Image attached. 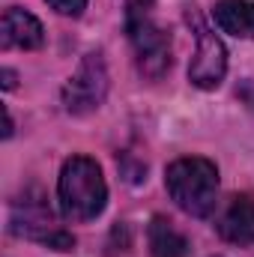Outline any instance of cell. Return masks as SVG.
Listing matches in <instances>:
<instances>
[{
	"instance_id": "10",
	"label": "cell",
	"mask_w": 254,
	"mask_h": 257,
	"mask_svg": "<svg viewBox=\"0 0 254 257\" xmlns=\"http://www.w3.org/2000/svg\"><path fill=\"white\" fill-rule=\"evenodd\" d=\"M48 6L51 9H57L60 15H81L84 12V6H87V0H48Z\"/></svg>"
},
{
	"instance_id": "2",
	"label": "cell",
	"mask_w": 254,
	"mask_h": 257,
	"mask_svg": "<svg viewBox=\"0 0 254 257\" xmlns=\"http://www.w3.org/2000/svg\"><path fill=\"white\" fill-rule=\"evenodd\" d=\"M165 186L183 212L194 218H206L218 200V168L200 156L177 159L165 171Z\"/></svg>"
},
{
	"instance_id": "3",
	"label": "cell",
	"mask_w": 254,
	"mask_h": 257,
	"mask_svg": "<svg viewBox=\"0 0 254 257\" xmlns=\"http://www.w3.org/2000/svg\"><path fill=\"white\" fill-rule=\"evenodd\" d=\"M126 30L141 72L147 78H162L171 69V36L153 21L150 12H126Z\"/></svg>"
},
{
	"instance_id": "9",
	"label": "cell",
	"mask_w": 254,
	"mask_h": 257,
	"mask_svg": "<svg viewBox=\"0 0 254 257\" xmlns=\"http://www.w3.org/2000/svg\"><path fill=\"white\" fill-rule=\"evenodd\" d=\"M147 239H150V254L153 257H189V239L162 215H156L150 221Z\"/></svg>"
},
{
	"instance_id": "11",
	"label": "cell",
	"mask_w": 254,
	"mask_h": 257,
	"mask_svg": "<svg viewBox=\"0 0 254 257\" xmlns=\"http://www.w3.org/2000/svg\"><path fill=\"white\" fill-rule=\"evenodd\" d=\"M153 0H126V12H150Z\"/></svg>"
},
{
	"instance_id": "7",
	"label": "cell",
	"mask_w": 254,
	"mask_h": 257,
	"mask_svg": "<svg viewBox=\"0 0 254 257\" xmlns=\"http://www.w3.org/2000/svg\"><path fill=\"white\" fill-rule=\"evenodd\" d=\"M218 236L233 245H254V200L239 194L227 203L218 218Z\"/></svg>"
},
{
	"instance_id": "1",
	"label": "cell",
	"mask_w": 254,
	"mask_h": 257,
	"mask_svg": "<svg viewBox=\"0 0 254 257\" xmlns=\"http://www.w3.org/2000/svg\"><path fill=\"white\" fill-rule=\"evenodd\" d=\"M57 197L66 218L93 221L96 215H102L108 203V186H105L102 168L90 156H72L60 171Z\"/></svg>"
},
{
	"instance_id": "6",
	"label": "cell",
	"mask_w": 254,
	"mask_h": 257,
	"mask_svg": "<svg viewBox=\"0 0 254 257\" xmlns=\"http://www.w3.org/2000/svg\"><path fill=\"white\" fill-rule=\"evenodd\" d=\"M3 48H18V51H36L45 42V30L36 15L24 12L21 6H9L3 12Z\"/></svg>"
},
{
	"instance_id": "12",
	"label": "cell",
	"mask_w": 254,
	"mask_h": 257,
	"mask_svg": "<svg viewBox=\"0 0 254 257\" xmlns=\"http://www.w3.org/2000/svg\"><path fill=\"white\" fill-rule=\"evenodd\" d=\"M3 87H6V90L15 87V72H12V69H3Z\"/></svg>"
},
{
	"instance_id": "8",
	"label": "cell",
	"mask_w": 254,
	"mask_h": 257,
	"mask_svg": "<svg viewBox=\"0 0 254 257\" xmlns=\"http://www.w3.org/2000/svg\"><path fill=\"white\" fill-rule=\"evenodd\" d=\"M212 18L224 33L236 39H254V0H218Z\"/></svg>"
},
{
	"instance_id": "4",
	"label": "cell",
	"mask_w": 254,
	"mask_h": 257,
	"mask_svg": "<svg viewBox=\"0 0 254 257\" xmlns=\"http://www.w3.org/2000/svg\"><path fill=\"white\" fill-rule=\"evenodd\" d=\"M189 24L194 27V57L189 66V78L200 90H215L227 72V51L224 42L200 21L197 12H189Z\"/></svg>"
},
{
	"instance_id": "5",
	"label": "cell",
	"mask_w": 254,
	"mask_h": 257,
	"mask_svg": "<svg viewBox=\"0 0 254 257\" xmlns=\"http://www.w3.org/2000/svg\"><path fill=\"white\" fill-rule=\"evenodd\" d=\"M108 96V69L102 54H87L63 87V105L69 114H90Z\"/></svg>"
}]
</instances>
